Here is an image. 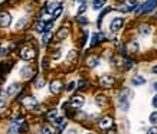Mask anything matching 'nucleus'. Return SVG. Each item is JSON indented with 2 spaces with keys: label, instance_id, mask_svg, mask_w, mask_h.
<instances>
[{
  "label": "nucleus",
  "instance_id": "obj_1",
  "mask_svg": "<svg viewBox=\"0 0 157 134\" xmlns=\"http://www.w3.org/2000/svg\"><path fill=\"white\" fill-rule=\"evenodd\" d=\"M35 56H36V52H35V49H33L32 46H25L20 50V58L25 59V61H30Z\"/></svg>",
  "mask_w": 157,
  "mask_h": 134
},
{
  "label": "nucleus",
  "instance_id": "obj_2",
  "mask_svg": "<svg viewBox=\"0 0 157 134\" xmlns=\"http://www.w3.org/2000/svg\"><path fill=\"white\" fill-rule=\"evenodd\" d=\"M157 6V0H148V2H146L144 5L140 6V9L137 10V13H147V12H152L154 7Z\"/></svg>",
  "mask_w": 157,
  "mask_h": 134
},
{
  "label": "nucleus",
  "instance_id": "obj_3",
  "mask_svg": "<svg viewBox=\"0 0 157 134\" xmlns=\"http://www.w3.org/2000/svg\"><path fill=\"white\" fill-rule=\"evenodd\" d=\"M114 82H115V79H114L111 75H103V77L99 78V85H101V87H104V88L113 87Z\"/></svg>",
  "mask_w": 157,
  "mask_h": 134
},
{
  "label": "nucleus",
  "instance_id": "obj_4",
  "mask_svg": "<svg viewBox=\"0 0 157 134\" xmlns=\"http://www.w3.org/2000/svg\"><path fill=\"white\" fill-rule=\"evenodd\" d=\"M22 102L27 110H35V108L38 107V101H36V98H33V97H26V98H23Z\"/></svg>",
  "mask_w": 157,
  "mask_h": 134
},
{
  "label": "nucleus",
  "instance_id": "obj_5",
  "mask_svg": "<svg viewBox=\"0 0 157 134\" xmlns=\"http://www.w3.org/2000/svg\"><path fill=\"white\" fill-rule=\"evenodd\" d=\"M84 97H81V95H75V97H72L69 101V104L72 108H81L82 105H84Z\"/></svg>",
  "mask_w": 157,
  "mask_h": 134
},
{
  "label": "nucleus",
  "instance_id": "obj_6",
  "mask_svg": "<svg viewBox=\"0 0 157 134\" xmlns=\"http://www.w3.org/2000/svg\"><path fill=\"white\" fill-rule=\"evenodd\" d=\"M123 25H124L123 17H115L113 22H111V30H113L114 33H115V32H118L120 29L123 28Z\"/></svg>",
  "mask_w": 157,
  "mask_h": 134
},
{
  "label": "nucleus",
  "instance_id": "obj_7",
  "mask_svg": "<svg viewBox=\"0 0 157 134\" xmlns=\"http://www.w3.org/2000/svg\"><path fill=\"white\" fill-rule=\"evenodd\" d=\"M51 92L52 94H59L61 91H62V82H61L59 79H55V81H52L51 82Z\"/></svg>",
  "mask_w": 157,
  "mask_h": 134
},
{
  "label": "nucleus",
  "instance_id": "obj_8",
  "mask_svg": "<svg viewBox=\"0 0 157 134\" xmlns=\"http://www.w3.org/2000/svg\"><path fill=\"white\" fill-rule=\"evenodd\" d=\"M113 127V118L111 117H104L101 118V121H99V129L103 130H108Z\"/></svg>",
  "mask_w": 157,
  "mask_h": 134
},
{
  "label": "nucleus",
  "instance_id": "obj_9",
  "mask_svg": "<svg viewBox=\"0 0 157 134\" xmlns=\"http://www.w3.org/2000/svg\"><path fill=\"white\" fill-rule=\"evenodd\" d=\"M12 22V16L9 13H2L0 15V26L2 28H7Z\"/></svg>",
  "mask_w": 157,
  "mask_h": 134
},
{
  "label": "nucleus",
  "instance_id": "obj_10",
  "mask_svg": "<svg viewBox=\"0 0 157 134\" xmlns=\"http://www.w3.org/2000/svg\"><path fill=\"white\" fill-rule=\"evenodd\" d=\"M131 84L134 87H140V85H144L146 84V78L143 75H134L133 79H131Z\"/></svg>",
  "mask_w": 157,
  "mask_h": 134
},
{
  "label": "nucleus",
  "instance_id": "obj_11",
  "mask_svg": "<svg viewBox=\"0 0 157 134\" xmlns=\"http://www.w3.org/2000/svg\"><path fill=\"white\" fill-rule=\"evenodd\" d=\"M49 29H51V23H49V25H46L45 22L36 23V30H38V32H48Z\"/></svg>",
  "mask_w": 157,
  "mask_h": 134
},
{
  "label": "nucleus",
  "instance_id": "obj_12",
  "mask_svg": "<svg viewBox=\"0 0 157 134\" xmlns=\"http://www.w3.org/2000/svg\"><path fill=\"white\" fill-rule=\"evenodd\" d=\"M19 89H20V85L19 84H12L10 87H7V95H15L19 92Z\"/></svg>",
  "mask_w": 157,
  "mask_h": 134
},
{
  "label": "nucleus",
  "instance_id": "obj_13",
  "mask_svg": "<svg viewBox=\"0 0 157 134\" xmlns=\"http://www.w3.org/2000/svg\"><path fill=\"white\" fill-rule=\"evenodd\" d=\"M87 64H88V67H91V68H94V67H97L98 64H99V58L98 56H89L87 59Z\"/></svg>",
  "mask_w": 157,
  "mask_h": 134
},
{
  "label": "nucleus",
  "instance_id": "obj_14",
  "mask_svg": "<svg viewBox=\"0 0 157 134\" xmlns=\"http://www.w3.org/2000/svg\"><path fill=\"white\" fill-rule=\"evenodd\" d=\"M32 74H33V69L30 67H25L22 69V77L23 78H30V77H32Z\"/></svg>",
  "mask_w": 157,
  "mask_h": 134
},
{
  "label": "nucleus",
  "instance_id": "obj_15",
  "mask_svg": "<svg viewBox=\"0 0 157 134\" xmlns=\"http://www.w3.org/2000/svg\"><path fill=\"white\" fill-rule=\"evenodd\" d=\"M104 36L101 33H94L92 35V40H91V46H95V45L98 43V42H99V40L103 39Z\"/></svg>",
  "mask_w": 157,
  "mask_h": 134
},
{
  "label": "nucleus",
  "instance_id": "obj_16",
  "mask_svg": "<svg viewBox=\"0 0 157 134\" xmlns=\"http://www.w3.org/2000/svg\"><path fill=\"white\" fill-rule=\"evenodd\" d=\"M137 50H138V45L135 43V42H130V43L127 45V52L133 53V52H137Z\"/></svg>",
  "mask_w": 157,
  "mask_h": 134
},
{
  "label": "nucleus",
  "instance_id": "obj_17",
  "mask_svg": "<svg viewBox=\"0 0 157 134\" xmlns=\"http://www.w3.org/2000/svg\"><path fill=\"white\" fill-rule=\"evenodd\" d=\"M104 6V0H94L92 2V7H94V10H99V9H103Z\"/></svg>",
  "mask_w": 157,
  "mask_h": 134
},
{
  "label": "nucleus",
  "instance_id": "obj_18",
  "mask_svg": "<svg viewBox=\"0 0 157 134\" xmlns=\"http://www.w3.org/2000/svg\"><path fill=\"white\" fill-rule=\"evenodd\" d=\"M95 102H97L99 107H104L107 104V100H105V97L104 95H97V98H95Z\"/></svg>",
  "mask_w": 157,
  "mask_h": 134
},
{
  "label": "nucleus",
  "instance_id": "obj_19",
  "mask_svg": "<svg viewBox=\"0 0 157 134\" xmlns=\"http://www.w3.org/2000/svg\"><path fill=\"white\" fill-rule=\"evenodd\" d=\"M59 6H61L59 3H51V5H48V7H46V12H48V13H54Z\"/></svg>",
  "mask_w": 157,
  "mask_h": 134
},
{
  "label": "nucleus",
  "instance_id": "obj_20",
  "mask_svg": "<svg viewBox=\"0 0 157 134\" xmlns=\"http://www.w3.org/2000/svg\"><path fill=\"white\" fill-rule=\"evenodd\" d=\"M152 32V28L148 26V25H143V26H140V33L141 35H148Z\"/></svg>",
  "mask_w": 157,
  "mask_h": 134
},
{
  "label": "nucleus",
  "instance_id": "obj_21",
  "mask_svg": "<svg viewBox=\"0 0 157 134\" xmlns=\"http://www.w3.org/2000/svg\"><path fill=\"white\" fill-rule=\"evenodd\" d=\"M66 36H68V29L62 28L59 32H58V38H59V39H65Z\"/></svg>",
  "mask_w": 157,
  "mask_h": 134
},
{
  "label": "nucleus",
  "instance_id": "obj_22",
  "mask_svg": "<svg viewBox=\"0 0 157 134\" xmlns=\"http://www.w3.org/2000/svg\"><path fill=\"white\" fill-rule=\"evenodd\" d=\"M56 114H58V112H56V110H51V111L46 114V118H48L49 121H54L55 118H56Z\"/></svg>",
  "mask_w": 157,
  "mask_h": 134
},
{
  "label": "nucleus",
  "instance_id": "obj_23",
  "mask_svg": "<svg viewBox=\"0 0 157 134\" xmlns=\"http://www.w3.org/2000/svg\"><path fill=\"white\" fill-rule=\"evenodd\" d=\"M42 134H55L54 127H51V125H45L44 130H42Z\"/></svg>",
  "mask_w": 157,
  "mask_h": 134
},
{
  "label": "nucleus",
  "instance_id": "obj_24",
  "mask_svg": "<svg viewBox=\"0 0 157 134\" xmlns=\"http://www.w3.org/2000/svg\"><path fill=\"white\" fill-rule=\"evenodd\" d=\"M51 36H52V33H51V32H45V35H44V39H42V43L44 45H46L49 42V39H51Z\"/></svg>",
  "mask_w": 157,
  "mask_h": 134
},
{
  "label": "nucleus",
  "instance_id": "obj_25",
  "mask_svg": "<svg viewBox=\"0 0 157 134\" xmlns=\"http://www.w3.org/2000/svg\"><path fill=\"white\" fill-rule=\"evenodd\" d=\"M61 13H62V6H59V7H58V9H56L54 13H52V19H56V17L59 16Z\"/></svg>",
  "mask_w": 157,
  "mask_h": 134
},
{
  "label": "nucleus",
  "instance_id": "obj_26",
  "mask_svg": "<svg viewBox=\"0 0 157 134\" xmlns=\"http://www.w3.org/2000/svg\"><path fill=\"white\" fill-rule=\"evenodd\" d=\"M150 123H153V124L157 123V111H154V112L150 114Z\"/></svg>",
  "mask_w": 157,
  "mask_h": 134
},
{
  "label": "nucleus",
  "instance_id": "obj_27",
  "mask_svg": "<svg viewBox=\"0 0 157 134\" xmlns=\"http://www.w3.org/2000/svg\"><path fill=\"white\" fill-rule=\"evenodd\" d=\"M26 19H25V17H23V19H20V20H19V22L16 23V29H22V26L23 25H26Z\"/></svg>",
  "mask_w": 157,
  "mask_h": 134
},
{
  "label": "nucleus",
  "instance_id": "obj_28",
  "mask_svg": "<svg viewBox=\"0 0 157 134\" xmlns=\"http://www.w3.org/2000/svg\"><path fill=\"white\" fill-rule=\"evenodd\" d=\"M76 58V52L75 50H69V53H68V61H74Z\"/></svg>",
  "mask_w": 157,
  "mask_h": 134
},
{
  "label": "nucleus",
  "instance_id": "obj_29",
  "mask_svg": "<svg viewBox=\"0 0 157 134\" xmlns=\"http://www.w3.org/2000/svg\"><path fill=\"white\" fill-rule=\"evenodd\" d=\"M7 50H9V46H7V45H2V46H0V53H2V55L7 53Z\"/></svg>",
  "mask_w": 157,
  "mask_h": 134
},
{
  "label": "nucleus",
  "instance_id": "obj_30",
  "mask_svg": "<svg viewBox=\"0 0 157 134\" xmlns=\"http://www.w3.org/2000/svg\"><path fill=\"white\" fill-rule=\"evenodd\" d=\"M85 10H87V5H85V3H81V6H79V9H78V15H81V13H84Z\"/></svg>",
  "mask_w": 157,
  "mask_h": 134
},
{
  "label": "nucleus",
  "instance_id": "obj_31",
  "mask_svg": "<svg viewBox=\"0 0 157 134\" xmlns=\"http://www.w3.org/2000/svg\"><path fill=\"white\" fill-rule=\"evenodd\" d=\"M147 134H157V127H152V129H148Z\"/></svg>",
  "mask_w": 157,
  "mask_h": 134
},
{
  "label": "nucleus",
  "instance_id": "obj_32",
  "mask_svg": "<svg viewBox=\"0 0 157 134\" xmlns=\"http://www.w3.org/2000/svg\"><path fill=\"white\" fill-rule=\"evenodd\" d=\"M45 84V81L44 79H38V82H36V87H38V88H42V85Z\"/></svg>",
  "mask_w": 157,
  "mask_h": 134
},
{
  "label": "nucleus",
  "instance_id": "obj_33",
  "mask_svg": "<svg viewBox=\"0 0 157 134\" xmlns=\"http://www.w3.org/2000/svg\"><path fill=\"white\" fill-rule=\"evenodd\" d=\"M59 56H61V50H55V53L52 55V58H54V59H58Z\"/></svg>",
  "mask_w": 157,
  "mask_h": 134
},
{
  "label": "nucleus",
  "instance_id": "obj_34",
  "mask_svg": "<svg viewBox=\"0 0 157 134\" xmlns=\"http://www.w3.org/2000/svg\"><path fill=\"white\" fill-rule=\"evenodd\" d=\"M74 88H75V82H71V84L68 85V88H66V89H68V91H72Z\"/></svg>",
  "mask_w": 157,
  "mask_h": 134
},
{
  "label": "nucleus",
  "instance_id": "obj_35",
  "mask_svg": "<svg viewBox=\"0 0 157 134\" xmlns=\"http://www.w3.org/2000/svg\"><path fill=\"white\" fill-rule=\"evenodd\" d=\"M78 22L79 23H88V20L85 19V17H78Z\"/></svg>",
  "mask_w": 157,
  "mask_h": 134
},
{
  "label": "nucleus",
  "instance_id": "obj_36",
  "mask_svg": "<svg viewBox=\"0 0 157 134\" xmlns=\"http://www.w3.org/2000/svg\"><path fill=\"white\" fill-rule=\"evenodd\" d=\"M153 107H154V108H157V95L153 98Z\"/></svg>",
  "mask_w": 157,
  "mask_h": 134
},
{
  "label": "nucleus",
  "instance_id": "obj_37",
  "mask_svg": "<svg viewBox=\"0 0 157 134\" xmlns=\"http://www.w3.org/2000/svg\"><path fill=\"white\" fill-rule=\"evenodd\" d=\"M68 134H76L75 130H71V131H68Z\"/></svg>",
  "mask_w": 157,
  "mask_h": 134
},
{
  "label": "nucleus",
  "instance_id": "obj_38",
  "mask_svg": "<svg viewBox=\"0 0 157 134\" xmlns=\"http://www.w3.org/2000/svg\"><path fill=\"white\" fill-rule=\"evenodd\" d=\"M153 72H154V74H157V65H156V67H154V68H153Z\"/></svg>",
  "mask_w": 157,
  "mask_h": 134
},
{
  "label": "nucleus",
  "instance_id": "obj_39",
  "mask_svg": "<svg viewBox=\"0 0 157 134\" xmlns=\"http://www.w3.org/2000/svg\"><path fill=\"white\" fill-rule=\"evenodd\" d=\"M3 107H5V102H2V101H0V108H3Z\"/></svg>",
  "mask_w": 157,
  "mask_h": 134
},
{
  "label": "nucleus",
  "instance_id": "obj_40",
  "mask_svg": "<svg viewBox=\"0 0 157 134\" xmlns=\"http://www.w3.org/2000/svg\"><path fill=\"white\" fill-rule=\"evenodd\" d=\"M153 87H154V89L157 91V82H154V84H153Z\"/></svg>",
  "mask_w": 157,
  "mask_h": 134
},
{
  "label": "nucleus",
  "instance_id": "obj_41",
  "mask_svg": "<svg viewBox=\"0 0 157 134\" xmlns=\"http://www.w3.org/2000/svg\"><path fill=\"white\" fill-rule=\"evenodd\" d=\"M78 2H79V3H84V2H85V0H78Z\"/></svg>",
  "mask_w": 157,
  "mask_h": 134
}]
</instances>
